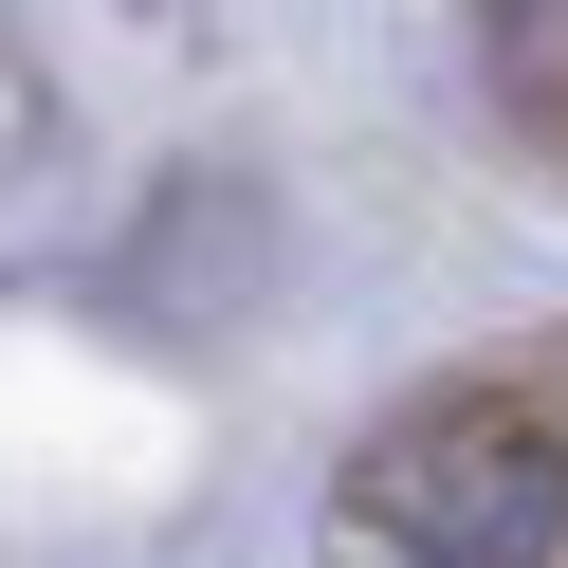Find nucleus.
Returning a JSON list of instances; mask_svg holds the SVG:
<instances>
[{"label":"nucleus","instance_id":"obj_1","mask_svg":"<svg viewBox=\"0 0 568 568\" xmlns=\"http://www.w3.org/2000/svg\"><path fill=\"white\" fill-rule=\"evenodd\" d=\"M367 514L404 531V568H550L568 550V458L531 422H422L367 458Z\"/></svg>","mask_w":568,"mask_h":568}]
</instances>
